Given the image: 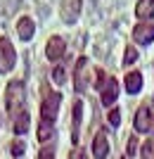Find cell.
<instances>
[{"mask_svg":"<svg viewBox=\"0 0 154 159\" xmlns=\"http://www.w3.org/2000/svg\"><path fill=\"white\" fill-rule=\"evenodd\" d=\"M17 33H19L21 40H31V38H33V33H36L33 19H31V17H21V19L17 21Z\"/></svg>","mask_w":154,"mask_h":159,"instance_id":"obj_11","label":"cell"},{"mask_svg":"<svg viewBox=\"0 0 154 159\" xmlns=\"http://www.w3.org/2000/svg\"><path fill=\"white\" fill-rule=\"evenodd\" d=\"M133 40H135V43H140V45H149V43H154V24H149V21H140V24L133 29Z\"/></svg>","mask_w":154,"mask_h":159,"instance_id":"obj_6","label":"cell"},{"mask_svg":"<svg viewBox=\"0 0 154 159\" xmlns=\"http://www.w3.org/2000/svg\"><path fill=\"white\" fill-rule=\"evenodd\" d=\"M138 60V50L133 45H126V52H123V64H133Z\"/></svg>","mask_w":154,"mask_h":159,"instance_id":"obj_16","label":"cell"},{"mask_svg":"<svg viewBox=\"0 0 154 159\" xmlns=\"http://www.w3.org/2000/svg\"><path fill=\"white\" fill-rule=\"evenodd\" d=\"M140 157H142V159H154V138H149V140H145V143H142Z\"/></svg>","mask_w":154,"mask_h":159,"instance_id":"obj_15","label":"cell"},{"mask_svg":"<svg viewBox=\"0 0 154 159\" xmlns=\"http://www.w3.org/2000/svg\"><path fill=\"white\" fill-rule=\"evenodd\" d=\"M40 124H38V140L40 143H47L52 138V128H55V121H57V112H59V102H62V95L57 90H52L50 86H43L40 88Z\"/></svg>","mask_w":154,"mask_h":159,"instance_id":"obj_2","label":"cell"},{"mask_svg":"<svg viewBox=\"0 0 154 159\" xmlns=\"http://www.w3.org/2000/svg\"><path fill=\"white\" fill-rule=\"evenodd\" d=\"M135 14H138V19H140V21H149L154 17V0H138Z\"/></svg>","mask_w":154,"mask_h":159,"instance_id":"obj_13","label":"cell"},{"mask_svg":"<svg viewBox=\"0 0 154 159\" xmlns=\"http://www.w3.org/2000/svg\"><path fill=\"white\" fill-rule=\"evenodd\" d=\"M93 154H95V159H107V154H109V138H107L104 131H97V135H95Z\"/></svg>","mask_w":154,"mask_h":159,"instance_id":"obj_9","label":"cell"},{"mask_svg":"<svg viewBox=\"0 0 154 159\" xmlns=\"http://www.w3.org/2000/svg\"><path fill=\"white\" fill-rule=\"evenodd\" d=\"M21 152H24V145H21V143H12V154H17V157H19Z\"/></svg>","mask_w":154,"mask_h":159,"instance_id":"obj_22","label":"cell"},{"mask_svg":"<svg viewBox=\"0 0 154 159\" xmlns=\"http://www.w3.org/2000/svg\"><path fill=\"white\" fill-rule=\"evenodd\" d=\"M109 124H112L114 128L121 124V114H119V109H112V112H109Z\"/></svg>","mask_w":154,"mask_h":159,"instance_id":"obj_18","label":"cell"},{"mask_svg":"<svg viewBox=\"0 0 154 159\" xmlns=\"http://www.w3.org/2000/svg\"><path fill=\"white\" fill-rule=\"evenodd\" d=\"M52 157H55V150H52V147H43L40 154H38V159H52Z\"/></svg>","mask_w":154,"mask_h":159,"instance_id":"obj_20","label":"cell"},{"mask_svg":"<svg viewBox=\"0 0 154 159\" xmlns=\"http://www.w3.org/2000/svg\"><path fill=\"white\" fill-rule=\"evenodd\" d=\"M81 0H64L62 2V21H67V24H74L76 19L81 17Z\"/></svg>","mask_w":154,"mask_h":159,"instance_id":"obj_7","label":"cell"},{"mask_svg":"<svg viewBox=\"0 0 154 159\" xmlns=\"http://www.w3.org/2000/svg\"><path fill=\"white\" fill-rule=\"evenodd\" d=\"M116 98H119V81H116V79H109L107 86L102 88V105H104V107H112L116 102Z\"/></svg>","mask_w":154,"mask_h":159,"instance_id":"obj_10","label":"cell"},{"mask_svg":"<svg viewBox=\"0 0 154 159\" xmlns=\"http://www.w3.org/2000/svg\"><path fill=\"white\" fill-rule=\"evenodd\" d=\"M135 145H138V140H135V138L128 140V154H133V152H135Z\"/></svg>","mask_w":154,"mask_h":159,"instance_id":"obj_23","label":"cell"},{"mask_svg":"<svg viewBox=\"0 0 154 159\" xmlns=\"http://www.w3.org/2000/svg\"><path fill=\"white\" fill-rule=\"evenodd\" d=\"M123 86H126V93L138 95V93H140V88H142V74H140V71H130V74H126Z\"/></svg>","mask_w":154,"mask_h":159,"instance_id":"obj_12","label":"cell"},{"mask_svg":"<svg viewBox=\"0 0 154 159\" xmlns=\"http://www.w3.org/2000/svg\"><path fill=\"white\" fill-rule=\"evenodd\" d=\"M88 86H90V62L88 57H78L74 66V88L78 93H86Z\"/></svg>","mask_w":154,"mask_h":159,"instance_id":"obj_3","label":"cell"},{"mask_svg":"<svg viewBox=\"0 0 154 159\" xmlns=\"http://www.w3.org/2000/svg\"><path fill=\"white\" fill-rule=\"evenodd\" d=\"M81 114H83V102H81V100H76V102H74V121H71V126H74V131H71V140H74V143H78Z\"/></svg>","mask_w":154,"mask_h":159,"instance_id":"obj_14","label":"cell"},{"mask_svg":"<svg viewBox=\"0 0 154 159\" xmlns=\"http://www.w3.org/2000/svg\"><path fill=\"white\" fill-rule=\"evenodd\" d=\"M107 74H104V69H97V83H95V88H100V90H102V88H104V86H107Z\"/></svg>","mask_w":154,"mask_h":159,"instance_id":"obj_17","label":"cell"},{"mask_svg":"<svg viewBox=\"0 0 154 159\" xmlns=\"http://www.w3.org/2000/svg\"><path fill=\"white\" fill-rule=\"evenodd\" d=\"M152 128V112H149V107H138V112H135V131L138 133H147Z\"/></svg>","mask_w":154,"mask_h":159,"instance_id":"obj_8","label":"cell"},{"mask_svg":"<svg viewBox=\"0 0 154 159\" xmlns=\"http://www.w3.org/2000/svg\"><path fill=\"white\" fill-rule=\"evenodd\" d=\"M5 102H7V114L12 119V128L17 135H24L31 126V116L26 109V88L21 81H10L5 88Z\"/></svg>","mask_w":154,"mask_h":159,"instance_id":"obj_1","label":"cell"},{"mask_svg":"<svg viewBox=\"0 0 154 159\" xmlns=\"http://www.w3.org/2000/svg\"><path fill=\"white\" fill-rule=\"evenodd\" d=\"M69 159H88V152L83 150V147H76L74 152L69 154Z\"/></svg>","mask_w":154,"mask_h":159,"instance_id":"obj_19","label":"cell"},{"mask_svg":"<svg viewBox=\"0 0 154 159\" xmlns=\"http://www.w3.org/2000/svg\"><path fill=\"white\" fill-rule=\"evenodd\" d=\"M55 81H57V83H64V69H62V66H57V69H55Z\"/></svg>","mask_w":154,"mask_h":159,"instance_id":"obj_21","label":"cell"},{"mask_svg":"<svg viewBox=\"0 0 154 159\" xmlns=\"http://www.w3.org/2000/svg\"><path fill=\"white\" fill-rule=\"evenodd\" d=\"M14 62H17V52H14V45L10 43V38L0 36V74L12 71Z\"/></svg>","mask_w":154,"mask_h":159,"instance_id":"obj_4","label":"cell"},{"mask_svg":"<svg viewBox=\"0 0 154 159\" xmlns=\"http://www.w3.org/2000/svg\"><path fill=\"white\" fill-rule=\"evenodd\" d=\"M64 52H67L64 38H62V36H50L47 43H45V57L50 62H59L62 57H64Z\"/></svg>","mask_w":154,"mask_h":159,"instance_id":"obj_5","label":"cell"}]
</instances>
